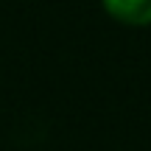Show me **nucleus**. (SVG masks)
<instances>
[{
	"label": "nucleus",
	"mask_w": 151,
	"mask_h": 151,
	"mask_svg": "<svg viewBox=\"0 0 151 151\" xmlns=\"http://www.w3.org/2000/svg\"><path fill=\"white\" fill-rule=\"evenodd\" d=\"M104 11L112 20L132 28L151 25V0H101Z\"/></svg>",
	"instance_id": "f257e3e1"
}]
</instances>
